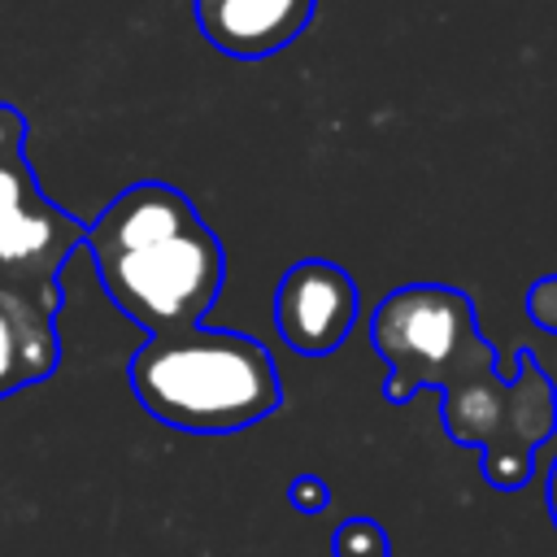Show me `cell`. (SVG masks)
Returning a JSON list of instances; mask_svg holds the SVG:
<instances>
[{
  "label": "cell",
  "mask_w": 557,
  "mask_h": 557,
  "mask_svg": "<svg viewBox=\"0 0 557 557\" xmlns=\"http://www.w3.org/2000/svg\"><path fill=\"white\" fill-rule=\"evenodd\" d=\"M83 248L109 300L148 335L200 326L226 278L213 226L178 187L152 178L117 191L83 231Z\"/></svg>",
  "instance_id": "cell-1"
},
{
  "label": "cell",
  "mask_w": 557,
  "mask_h": 557,
  "mask_svg": "<svg viewBox=\"0 0 557 557\" xmlns=\"http://www.w3.org/2000/svg\"><path fill=\"white\" fill-rule=\"evenodd\" d=\"M126 374L131 392L157 422L196 435L244 431L283 405L270 352L244 331L183 326L148 335Z\"/></svg>",
  "instance_id": "cell-2"
},
{
  "label": "cell",
  "mask_w": 557,
  "mask_h": 557,
  "mask_svg": "<svg viewBox=\"0 0 557 557\" xmlns=\"http://www.w3.org/2000/svg\"><path fill=\"white\" fill-rule=\"evenodd\" d=\"M370 344L387 361L383 396L392 405H405L418 387L453 392L496 366L470 296L448 283H409L383 296L370 318Z\"/></svg>",
  "instance_id": "cell-3"
},
{
  "label": "cell",
  "mask_w": 557,
  "mask_h": 557,
  "mask_svg": "<svg viewBox=\"0 0 557 557\" xmlns=\"http://www.w3.org/2000/svg\"><path fill=\"white\" fill-rule=\"evenodd\" d=\"M357 322V283L344 265L305 257L274 287V326L300 357H331Z\"/></svg>",
  "instance_id": "cell-4"
},
{
  "label": "cell",
  "mask_w": 557,
  "mask_h": 557,
  "mask_svg": "<svg viewBox=\"0 0 557 557\" xmlns=\"http://www.w3.org/2000/svg\"><path fill=\"white\" fill-rule=\"evenodd\" d=\"M83 231L87 226L44 200V191H30L26 205L0 231V283L57 305V270L74 248H83Z\"/></svg>",
  "instance_id": "cell-5"
},
{
  "label": "cell",
  "mask_w": 557,
  "mask_h": 557,
  "mask_svg": "<svg viewBox=\"0 0 557 557\" xmlns=\"http://www.w3.org/2000/svg\"><path fill=\"white\" fill-rule=\"evenodd\" d=\"M200 35L239 61L287 48L313 17L318 0H191Z\"/></svg>",
  "instance_id": "cell-6"
},
{
  "label": "cell",
  "mask_w": 557,
  "mask_h": 557,
  "mask_svg": "<svg viewBox=\"0 0 557 557\" xmlns=\"http://www.w3.org/2000/svg\"><path fill=\"white\" fill-rule=\"evenodd\" d=\"M57 357V305L0 283V396L48 379Z\"/></svg>",
  "instance_id": "cell-7"
},
{
  "label": "cell",
  "mask_w": 557,
  "mask_h": 557,
  "mask_svg": "<svg viewBox=\"0 0 557 557\" xmlns=\"http://www.w3.org/2000/svg\"><path fill=\"white\" fill-rule=\"evenodd\" d=\"M30 191H39V183H35V174H30V165H26V152H9V157L0 161V231H4L9 218L26 205Z\"/></svg>",
  "instance_id": "cell-8"
},
{
  "label": "cell",
  "mask_w": 557,
  "mask_h": 557,
  "mask_svg": "<svg viewBox=\"0 0 557 557\" xmlns=\"http://www.w3.org/2000/svg\"><path fill=\"white\" fill-rule=\"evenodd\" d=\"M335 557H392L387 553V531L374 518H348L335 531Z\"/></svg>",
  "instance_id": "cell-9"
},
{
  "label": "cell",
  "mask_w": 557,
  "mask_h": 557,
  "mask_svg": "<svg viewBox=\"0 0 557 557\" xmlns=\"http://www.w3.org/2000/svg\"><path fill=\"white\" fill-rule=\"evenodd\" d=\"M527 318H531L540 331L557 335V274H540V278L527 287Z\"/></svg>",
  "instance_id": "cell-10"
},
{
  "label": "cell",
  "mask_w": 557,
  "mask_h": 557,
  "mask_svg": "<svg viewBox=\"0 0 557 557\" xmlns=\"http://www.w3.org/2000/svg\"><path fill=\"white\" fill-rule=\"evenodd\" d=\"M287 500H292L300 513H322V509L331 505V492H326V483H322L318 474H296L292 487H287Z\"/></svg>",
  "instance_id": "cell-11"
},
{
  "label": "cell",
  "mask_w": 557,
  "mask_h": 557,
  "mask_svg": "<svg viewBox=\"0 0 557 557\" xmlns=\"http://www.w3.org/2000/svg\"><path fill=\"white\" fill-rule=\"evenodd\" d=\"M22 139H26V117L13 104H0V161L9 152H22Z\"/></svg>",
  "instance_id": "cell-12"
},
{
  "label": "cell",
  "mask_w": 557,
  "mask_h": 557,
  "mask_svg": "<svg viewBox=\"0 0 557 557\" xmlns=\"http://www.w3.org/2000/svg\"><path fill=\"white\" fill-rule=\"evenodd\" d=\"M544 500H548V518H553V527H557V457H553V466H548V483H544Z\"/></svg>",
  "instance_id": "cell-13"
}]
</instances>
